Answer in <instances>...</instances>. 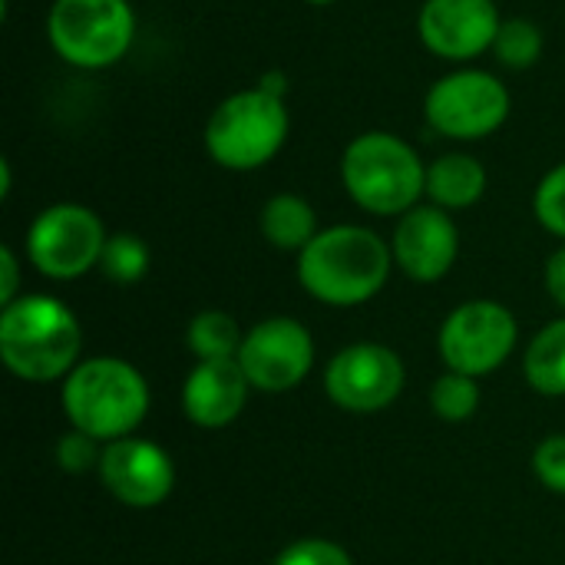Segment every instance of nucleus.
Here are the masks:
<instances>
[{"instance_id":"dca6fc26","label":"nucleus","mask_w":565,"mask_h":565,"mask_svg":"<svg viewBox=\"0 0 565 565\" xmlns=\"http://www.w3.org/2000/svg\"><path fill=\"white\" fill-rule=\"evenodd\" d=\"M487 192V166L470 152H444L427 166V199L444 212L473 209Z\"/></svg>"},{"instance_id":"aec40b11","label":"nucleus","mask_w":565,"mask_h":565,"mask_svg":"<svg viewBox=\"0 0 565 565\" xmlns=\"http://www.w3.org/2000/svg\"><path fill=\"white\" fill-rule=\"evenodd\" d=\"M543 46H546V36H543L540 23H533L530 17H507L500 23V33L493 40L490 53L507 70H530L540 63Z\"/></svg>"},{"instance_id":"7ed1b4c3","label":"nucleus","mask_w":565,"mask_h":565,"mask_svg":"<svg viewBox=\"0 0 565 565\" xmlns=\"http://www.w3.org/2000/svg\"><path fill=\"white\" fill-rule=\"evenodd\" d=\"M341 182L367 215L401 218L427 195V166L407 139L387 129H367L348 142Z\"/></svg>"},{"instance_id":"ddd939ff","label":"nucleus","mask_w":565,"mask_h":565,"mask_svg":"<svg viewBox=\"0 0 565 565\" xmlns=\"http://www.w3.org/2000/svg\"><path fill=\"white\" fill-rule=\"evenodd\" d=\"M497 0H424L417 13L420 43L450 63H470L493 50L500 33Z\"/></svg>"},{"instance_id":"f257e3e1","label":"nucleus","mask_w":565,"mask_h":565,"mask_svg":"<svg viewBox=\"0 0 565 565\" xmlns=\"http://www.w3.org/2000/svg\"><path fill=\"white\" fill-rule=\"evenodd\" d=\"M394 268L391 242L364 225H331L298 255L301 288L328 308H358L381 295Z\"/></svg>"},{"instance_id":"412c9836","label":"nucleus","mask_w":565,"mask_h":565,"mask_svg":"<svg viewBox=\"0 0 565 565\" xmlns=\"http://www.w3.org/2000/svg\"><path fill=\"white\" fill-rule=\"evenodd\" d=\"M149 265H152V252H149V245L139 235L116 232V235L106 238V248H103V258H99V271L113 285H139L149 275Z\"/></svg>"},{"instance_id":"1a4fd4ad","label":"nucleus","mask_w":565,"mask_h":565,"mask_svg":"<svg viewBox=\"0 0 565 565\" xmlns=\"http://www.w3.org/2000/svg\"><path fill=\"white\" fill-rule=\"evenodd\" d=\"M520 341V324L513 311L490 298H473L457 305L437 334V351L447 371L467 377H487L510 361Z\"/></svg>"},{"instance_id":"0eeeda50","label":"nucleus","mask_w":565,"mask_h":565,"mask_svg":"<svg viewBox=\"0 0 565 565\" xmlns=\"http://www.w3.org/2000/svg\"><path fill=\"white\" fill-rule=\"evenodd\" d=\"M103 218L79 202L46 205L26 228V258L50 281H73L99 268L106 248Z\"/></svg>"},{"instance_id":"423d86ee","label":"nucleus","mask_w":565,"mask_h":565,"mask_svg":"<svg viewBox=\"0 0 565 565\" xmlns=\"http://www.w3.org/2000/svg\"><path fill=\"white\" fill-rule=\"evenodd\" d=\"M46 40L70 66L106 70L132 50L136 10L129 0H53Z\"/></svg>"},{"instance_id":"f3484780","label":"nucleus","mask_w":565,"mask_h":565,"mask_svg":"<svg viewBox=\"0 0 565 565\" xmlns=\"http://www.w3.org/2000/svg\"><path fill=\"white\" fill-rule=\"evenodd\" d=\"M258 228H262L268 245H275L278 252H295V255H301L315 242V235L321 232L315 205L305 195H295V192L271 195L262 205Z\"/></svg>"},{"instance_id":"9b49d317","label":"nucleus","mask_w":565,"mask_h":565,"mask_svg":"<svg viewBox=\"0 0 565 565\" xmlns=\"http://www.w3.org/2000/svg\"><path fill=\"white\" fill-rule=\"evenodd\" d=\"M235 361L242 364L252 391L285 394L308 381L315 367V338L298 318H265L245 331Z\"/></svg>"},{"instance_id":"7c9ffc66","label":"nucleus","mask_w":565,"mask_h":565,"mask_svg":"<svg viewBox=\"0 0 565 565\" xmlns=\"http://www.w3.org/2000/svg\"><path fill=\"white\" fill-rule=\"evenodd\" d=\"M305 3H315V7H328V3H334V0H305Z\"/></svg>"},{"instance_id":"c756f323","label":"nucleus","mask_w":565,"mask_h":565,"mask_svg":"<svg viewBox=\"0 0 565 565\" xmlns=\"http://www.w3.org/2000/svg\"><path fill=\"white\" fill-rule=\"evenodd\" d=\"M10 185H13V169H10V159H0V199H10Z\"/></svg>"},{"instance_id":"f03ea898","label":"nucleus","mask_w":565,"mask_h":565,"mask_svg":"<svg viewBox=\"0 0 565 565\" xmlns=\"http://www.w3.org/2000/svg\"><path fill=\"white\" fill-rule=\"evenodd\" d=\"M83 354L79 318L53 295H20L0 311V358L30 384L66 381Z\"/></svg>"},{"instance_id":"bb28decb","label":"nucleus","mask_w":565,"mask_h":565,"mask_svg":"<svg viewBox=\"0 0 565 565\" xmlns=\"http://www.w3.org/2000/svg\"><path fill=\"white\" fill-rule=\"evenodd\" d=\"M20 298V262L10 245H0V308Z\"/></svg>"},{"instance_id":"a878e982","label":"nucleus","mask_w":565,"mask_h":565,"mask_svg":"<svg viewBox=\"0 0 565 565\" xmlns=\"http://www.w3.org/2000/svg\"><path fill=\"white\" fill-rule=\"evenodd\" d=\"M533 473L550 490L565 497V434H550L533 450Z\"/></svg>"},{"instance_id":"9d476101","label":"nucleus","mask_w":565,"mask_h":565,"mask_svg":"<svg viewBox=\"0 0 565 565\" xmlns=\"http://www.w3.org/2000/svg\"><path fill=\"white\" fill-rule=\"evenodd\" d=\"M407 384L401 354L377 341H358L341 348L324 367V391L334 407L348 414L387 411Z\"/></svg>"},{"instance_id":"cd10ccee","label":"nucleus","mask_w":565,"mask_h":565,"mask_svg":"<svg viewBox=\"0 0 565 565\" xmlns=\"http://www.w3.org/2000/svg\"><path fill=\"white\" fill-rule=\"evenodd\" d=\"M543 281H546V295L565 311V245L563 248H556V252L546 258Z\"/></svg>"},{"instance_id":"5701e85b","label":"nucleus","mask_w":565,"mask_h":565,"mask_svg":"<svg viewBox=\"0 0 565 565\" xmlns=\"http://www.w3.org/2000/svg\"><path fill=\"white\" fill-rule=\"evenodd\" d=\"M533 212H536V222L550 235H556V238L565 242V162L553 166L540 179V185L533 192Z\"/></svg>"},{"instance_id":"20e7f679","label":"nucleus","mask_w":565,"mask_h":565,"mask_svg":"<svg viewBox=\"0 0 565 565\" xmlns=\"http://www.w3.org/2000/svg\"><path fill=\"white\" fill-rule=\"evenodd\" d=\"M60 401L73 430L113 444L132 437L146 420L149 384L142 371L122 358H86L63 381Z\"/></svg>"},{"instance_id":"6ab92c4d","label":"nucleus","mask_w":565,"mask_h":565,"mask_svg":"<svg viewBox=\"0 0 565 565\" xmlns=\"http://www.w3.org/2000/svg\"><path fill=\"white\" fill-rule=\"evenodd\" d=\"M245 331L228 311H199L185 328V344L195 361H235Z\"/></svg>"},{"instance_id":"393cba45","label":"nucleus","mask_w":565,"mask_h":565,"mask_svg":"<svg viewBox=\"0 0 565 565\" xmlns=\"http://www.w3.org/2000/svg\"><path fill=\"white\" fill-rule=\"evenodd\" d=\"M271 565H354L351 553L344 546H338L334 540H321V536H305L288 543Z\"/></svg>"},{"instance_id":"2eb2a0df","label":"nucleus","mask_w":565,"mask_h":565,"mask_svg":"<svg viewBox=\"0 0 565 565\" xmlns=\"http://www.w3.org/2000/svg\"><path fill=\"white\" fill-rule=\"evenodd\" d=\"M248 394L238 361H199L182 384V414L202 430H222L242 417Z\"/></svg>"},{"instance_id":"4468645a","label":"nucleus","mask_w":565,"mask_h":565,"mask_svg":"<svg viewBox=\"0 0 565 565\" xmlns=\"http://www.w3.org/2000/svg\"><path fill=\"white\" fill-rule=\"evenodd\" d=\"M394 265L417 285H434L457 265L460 255V232L450 212L437 205H414L397 218L391 235Z\"/></svg>"},{"instance_id":"a211bd4d","label":"nucleus","mask_w":565,"mask_h":565,"mask_svg":"<svg viewBox=\"0 0 565 565\" xmlns=\"http://www.w3.org/2000/svg\"><path fill=\"white\" fill-rule=\"evenodd\" d=\"M523 374L543 397H565V318L550 321L523 354Z\"/></svg>"},{"instance_id":"b1692460","label":"nucleus","mask_w":565,"mask_h":565,"mask_svg":"<svg viewBox=\"0 0 565 565\" xmlns=\"http://www.w3.org/2000/svg\"><path fill=\"white\" fill-rule=\"evenodd\" d=\"M103 447H106L103 440H96V437H89V434L70 427V430L56 440V447H53L56 467H60L63 473H73V477L89 473V470H99Z\"/></svg>"},{"instance_id":"c85d7f7f","label":"nucleus","mask_w":565,"mask_h":565,"mask_svg":"<svg viewBox=\"0 0 565 565\" xmlns=\"http://www.w3.org/2000/svg\"><path fill=\"white\" fill-rule=\"evenodd\" d=\"M258 86L265 89V93H271V96H288V76L281 73V70H268V73H262V79H258Z\"/></svg>"},{"instance_id":"4be33fe9","label":"nucleus","mask_w":565,"mask_h":565,"mask_svg":"<svg viewBox=\"0 0 565 565\" xmlns=\"http://www.w3.org/2000/svg\"><path fill=\"white\" fill-rule=\"evenodd\" d=\"M430 407L440 420L447 424H463L477 414L480 407V384L477 377L457 374V371H444L434 387H430Z\"/></svg>"},{"instance_id":"f8f14e48","label":"nucleus","mask_w":565,"mask_h":565,"mask_svg":"<svg viewBox=\"0 0 565 565\" xmlns=\"http://www.w3.org/2000/svg\"><path fill=\"white\" fill-rule=\"evenodd\" d=\"M96 473L103 490L129 510H152L166 503L175 487V463L169 450L142 437L106 444Z\"/></svg>"},{"instance_id":"6e6552de","label":"nucleus","mask_w":565,"mask_h":565,"mask_svg":"<svg viewBox=\"0 0 565 565\" xmlns=\"http://www.w3.org/2000/svg\"><path fill=\"white\" fill-rule=\"evenodd\" d=\"M513 99L500 76L487 70H457L440 76L424 99V116L430 129L447 139L477 142L503 129Z\"/></svg>"},{"instance_id":"39448f33","label":"nucleus","mask_w":565,"mask_h":565,"mask_svg":"<svg viewBox=\"0 0 565 565\" xmlns=\"http://www.w3.org/2000/svg\"><path fill=\"white\" fill-rule=\"evenodd\" d=\"M291 116L281 96L265 93L258 83L225 96L202 132L205 152L228 172H255L268 166L288 142Z\"/></svg>"}]
</instances>
